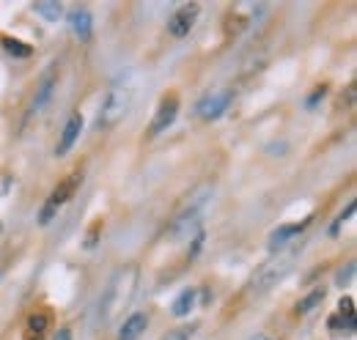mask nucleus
I'll return each instance as SVG.
<instances>
[{
    "instance_id": "nucleus-1",
    "label": "nucleus",
    "mask_w": 357,
    "mask_h": 340,
    "mask_svg": "<svg viewBox=\"0 0 357 340\" xmlns=\"http://www.w3.org/2000/svg\"><path fill=\"white\" fill-rule=\"evenodd\" d=\"M135 291H137V269L135 266H127V269H119L113 275V280L107 283L105 294H102V302H99V318L105 324H113L135 299Z\"/></svg>"
},
{
    "instance_id": "nucleus-2",
    "label": "nucleus",
    "mask_w": 357,
    "mask_h": 340,
    "mask_svg": "<svg viewBox=\"0 0 357 340\" xmlns=\"http://www.w3.org/2000/svg\"><path fill=\"white\" fill-rule=\"evenodd\" d=\"M209 198H212V187L206 184V187H201V190H195L192 195H190V201L184 203V209L171 219V225H168V239L171 242H181V239H187L195 228H198V222H201V214L206 209V203H209Z\"/></svg>"
},
{
    "instance_id": "nucleus-3",
    "label": "nucleus",
    "mask_w": 357,
    "mask_h": 340,
    "mask_svg": "<svg viewBox=\"0 0 357 340\" xmlns=\"http://www.w3.org/2000/svg\"><path fill=\"white\" fill-rule=\"evenodd\" d=\"M300 253H303V245L300 247H291V250H286V253H278L275 258H269L267 263L256 272V277H253V291L256 294H264L269 288H275L294 266H297V261H300Z\"/></svg>"
},
{
    "instance_id": "nucleus-4",
    "label": "nucleus",
    "mask_w": 357,
    "mask_h": 340,
    "mask_svg": "<svg viewBox=\"0 0 357 340\" xmlns=\"http://www.w3.org/2000/svg\"><path fill=\"white\" fill-rule=\"evenodd\" d=\"M130 107H132V88H130V85H113V88L105 93L102 107H99V118H96L99 129L116 127V124L130 113Z\"/></svg>"
},
{
    "instance_id": "nucleus-5",
    "label": "nucleus",
    "mask_w": 357,
    "mask_h": 340,
    "mask_svg": "<svg viewBox=\"0 0 357 340\" xmlns=\"http://www.w3.org/2000/svg\"><path fill=\"white\" fill-rule=\"evenodd\" d=\"M80 181H83V176H80V173H72L69 178H63V181L50 192L45 209H42V214H39V222H42V225H47V222L58 214V209H61V206L75 195V190H77V184H80Z\"/></svg>"
},
{
    "instance_id": "nucleus-6",
    "label": "nucleus",
    "mask_w": 357,
    "mask_h": 340,
    "mask_svg": "<svg viewBox=\"0 0 357 340\" xmlns=\"http://www.w3.org/2000/svg\"><path fill=\"white\" fill-rule=\"evenodd\" d=\"M198 17H201V6H198V3H184V6H178L176 11L171 14V20H168V33H171L174 39H184V36L195 28Z\"/></svg>"
},
{
    "instance_id": "nucleus-7",
    "label": "nucleus",
    "mask_w": 357,
    "mask_h": 340,
    "mask_svg": "<svg viewBox=\"0 0 357 340\" xmlns=\"http://www.w3.org/2000/svg\"><path fill=\"white\" fill-rule=\"evenodd\" d=\"M176 116H178V96L176 93L162 96L160 105H157V113H154V118H151V124H149V137L162 134L165 129L176 121Z\"/></svg>"
},
{
    "instance_id": "nucleus-8",
    "label": "nucleus",
    "mask_w": 357,
    "mask_h": 340,
    "mask_svg": "<svg viewBox=\"0 0 357 340\" xmlns=\"http://www.w3.org/2000/svg\"><path fill=\"white\" fill-rule=\"evenodd\" d=\"M228 102H231V91L209 93L206 99H201V102L195 105V113H198V118H204V121H215V118L223 116V110L228 107Z\"/></svg>"
},
{
    "instance_id": "nucleus-9",
    "label": "nucleus",
    "mask_w": 357,
    "mask_h": 340,
    "mask_svg": "<svg viewBox=\"0 0 357 340\" xmlns=\"http://www.w3.org/2000/svg\"><path fill=\"white\" fill-rule=\"evenodd\" d=\"M80 132H83V116H80V113H72L69 121L63 124V132H61L58 146H55V157H66V154L72 151V146L77 143Z\"/></svg>"
},
{
    "instance_id": "nucleus-10",
    "label": "nucleus",
    "mask_w": 357,
    "mask_h": 340,
    "mask_svg": "<svg viewBox=\"0 0 357 340\" xmlns=\"http://www.w3.org/2000/svg\"><path fill=\"white\" fill-rule=\"evenodd\" d=\"M50 330H52V318H50V313L36 310V313H31L28 321H25L22 340H45Z\"/></svg>"
},
{
    "instance_id": "nucleus-11",
    "label": "nucleus",
    "mask_w": 357,
    "mask_h": 340,
    "mask_svg": "<svg viewBox=\"0 0 357 340\" xmlns=\"http://www.w3.org/2000/svg\"><path fill=\"white\" fill-rule=\"evenodd\" d=\"M311 225V219H303V222H289V225H280L278 231H272V236H269V247L272 250H278V247H283V245H289V242H294L305 228Z\"/></svg>"
},
{
    "instance_id": "nucleus-12",
    "label": "nucleus",
    "mask_w": 357,
    "mask_h": 340,
    "mask_svg": "<svg viewBox=\"0 0 357 340\" xmlns=\"http://www.w3.org/2000/svg\"><path fill=\"white\" fill-rule=\"evenodd\" d=\"M149 327V316L146 313H132L121 327H119V340H137Z\"/></svg>"
},
{
    "instance_id": "nucleus-13",
    "label": "nucleus",
    "mask_w": 357,
    "mask_h": 340,
    "mask_svg": "<svg viewBox=\"0 0 357 340\" xmlns=\"http://www.w3.org/2000/svg\"><path fill=\"white\" fill-rule=\"evenodd\" d=\"M55 75H47L42 85H39V91H36V96H33V105H31V113H42L47 105H50V99H52V93H55Z\"/></svg>"
},
{
    "instance_id": "nucleus-14",
    "label": "nucleus",
    "mask_w": 357,
    "mask_h": 340,
    "mask_svg": "<svg viewBox=\"0 0 357 340\" xmlns=\"http://www.w3.org/2000/svg\"><path fill=\"white\" fill-rule=\"evenodd\" d=\"M69 25H72V31H75L80 39H89L91 28H93V20H91L89 8H75V11L69 14Z\"/></svg>"
},
{
    "instance_id": "nucleus-15",
    "label": "nucleus",
    "mask_w": 357,
    "mask_h": 340,
    "mask_svg": "<svg viewBox=\"0 0 357 340\" xmlns=\"http://www.w3.org/2000/svg\"><path fill=\"white\" fill-rule=\"evenodd\" d=\"M192 304H195V288H184V291H181V294L176 297V302H174L171 313H174L176 318H181V316H190Z\"/></svg>"
},
{
    "instance_id": "nucleus-16",
    "label": "nucleus",
    "mask_w": 357,
    "mask_h": 340,
    "mask_svg": "<svg viewBox=\"0 0 357 340\" xmlns=\"http://www.w3.org/2000/svg\"><path fill=\"white\" fill-rule=\"evenodd\" d=\"M321 302H324V288H316V291H311L303 302H297V316H308V313L316 310Z\"/></svg>"
},
{
    "instance_id": "nucleus-17",
    "label": "nucleus",
    "mask_w": 357,
    "mask_h": 340,
    "mask_svg": "<svg viewBox=\"0 0 357 340\" xmlns=\"http://www.w3.org/2000/svg\"><path fill=\"white\" fill-rule=\"evenodd\" d=\"M0 44L6 47V52L17 55V58H28V55H31V47H28V44L17 42V39H11V36H0Z\"/></svg>"
},
{
    "instance_id": "nucleus-18",
    "label": "nucleus",
    "mask_w": 357,
    "mask_h": 340,
    "mask_svg": "<svg viewBox=\"0 0 357 340\" xmlns=\"http://www.w3.org/2000/svg\"><path fill=\"white\" fill-rule=\"evenodd\" d=\"M338 316L347 318V324H355V299L344 297L338 302Z\"/></svg>"
},
{
    "instance_id": "nucleus-19",
    "label": "nucleus",
    "mask_w": 357,
    "mask_h": 340,
    "mask_svg": "<svg viewBox=\"0 0 357 340\" xmlns=\"http://www.w3.org/2000/svg\"><path fill=\"white\" fill-rule=\"evenodd\" d=\"M192 335H195V327L190 324V327H176V330H168V332H165L160 340H192Z\"/></svg>"
},
{
    "instance_id": "nucleus-20",
    "label": "nucleus",
    "mask_w": 357,
    "mask_h": 340,
    "mask_svg": "<svg viewBox=\"0 0 357 340\" xmlns=\"http://www.w3.org/2000/svg\"><path fill=\"white\" fill-rule=\"evenodd\" d=\"M33 11L47 17V20H58L61 17V3H36Z\"/></svg>"
},
{
    "instance_id": "nucleus-21",
    "label": "nucleus",
    "mask_w": 357,
    "mask_h": 340,
    "mask_svg": "<svg viewBox=\"0 0 357 340\" xmlns=\"http://www.w3.org/2000/svg\"><path fill=\"white\" fill-rule=\"evenodd\" d=\"M102 231V222H93V228H91V233H89V242H86V247H93L96 245V233Z\"/></svg>"
},
{
    "instance_id": "nucleus-22",
    "label": "nucleus",
    "mask_w": 357,
    "mask_h": 340,
    "mask_svg": "<svg viewBox=\"0 0 357 340\" xmlns=\"http://www.w3.org/2000/svg\"><path fill=\"white\" fill-rule=\"evenodd\" d=\"M52 340H72V330L69 327H61L58 332H55V338Z\"/></svg>"
}]
</instances>
